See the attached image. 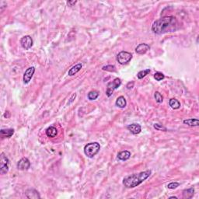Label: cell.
<instances>
[{"instance_id": "1", "label": "cell", "mask_w": 199, "mask_h": 199, "mask_svg": "<svg viewBox=\"0 0 199 199\" xmlns=\"http://www.w3.org/2000/svg\"><path fill=\"white\" fill-rule=\"evenodd\" d=\"M177 20L173 16H163L156 20L152 25L151 30L156 34H163L166 33L174 32L177 30Z\"/></svg>"}, {"instance_id": "2", "label": "cell", "mask_w": 199, "mask_h": 199, "mask_svg": "<svg viewBox=\"0 0 199 199\" xmlns=\"http://www.w3.org/2000/svg\"><path fill=\"white\" fill-rule=\"evenodd\" d=\"M152 174V170H148L139 174H134L128 176L123 180V184L127 188H133L139 186L143 181H145Z\"/></svg>"}, {"instance_id": "3", "label": "cell", "mask_w": 199, "mask_h": 199, "mask_svg": "<svg viewBox=\"0 0 199 199\" xmlns=\"http://www.w3.org/2000/svg\"><path fill=\"white\" fill-rule=\"evenodd\" d=\"M100 149V146L98 142H90L85 146L84 147V153L89 158H93L99 153Z\"/></svg>"}, {"instance_id": "4", "label": "cell", "mask_w": 199, "mask_h": 199, "mask_svg": "<svg viewBox=\"0 0 199 199\" xmlns=\"http://www.w3.org/2000/svg\"><path fill=\"white\" fill-rule=\"evenodd\" d=\"M121 85V81L120 79L118 78H116L114 79L112 82L109 83L107 84V90H106V95L110 97L112 96L113 94L114 91L116 89H118L119 86Z\"/></svg>"}, {"instance_id": "5", "label": "cell", "mask_w": 199, "mask_h": 199, "mask_svg": "<svg viewBox=\"0 0 199 199\" xmlns=\"http://www.w3.org/2000/svg\"><path fill=\"white\" fill-rule=\"evenodd\" d=\"M9 160L4 153H1L0 156V174H6L9 171Z\"/></svg>"}, {"instance_id": "6", "label": "cell", "mask_w": 199, "mask_h": 199, "mask_svg": "<svg viewBox=\"0 0 199 199\" xmlns=\"http://www.w3.org/2000/svg\"><path fill=\"white\" fill-rule=\"evenodd\" d=\"M132 55L128 51H121L117 56V60L121 65H126L132 60Z\"/></svg>"}, {"instance_id": "7", "label": "cell", "mask_w": 199, "mask_h": 199, "mask_svg": "<svg viewBox=\"0 0 199 199\" xmlns=\"http://www.w3.org/2000/svg\"><path fill=\"white\" fill-rule=\"evenodd\" d=\"M20 44L22 48L25 49V50L30 49V48L33 46L32 37H30V36H29V35L24 36V37H23L21 38Z\"/></svg>"}, {"instance_id": "8", "label": "cell", "mask_w": 199, "mask_h": 199, "mask_svg": "<svg viewBox=\"0 0 199 199\" xmlns=\"http://www.w3.org/2000/svg\"><path fill=\"white\" fill-rule=\"evenodd\" d=\"M35 72V68L34 67H30L28 68L26 70L24 74H23V81L24 84H27L30 83V81L32 79L33 76Z\"/></svg>"}, {"instance_id": "9", "label": "cell", "mask_w": 199, "mask_h": 199, "mask_svg": "<svg viewBox=\"0 0 199 199\" xmlns=\"http://www.w3.org/2000/svg\"><path fill=\"white\" fill-rule=\"evenodd\" d=\"M30 162L27 158L23 157L17 163V169L20 170H27L30 168Z\"/></svg>"}, {"instance_id": "10", "label": "cell", "mask_w": 199, "mask_h": 199, "mask_svg": "<svg viewBox=\"0 0 199 199\" xmlns=\"http://www.w3.org/2000/svg\"><path fill=\"white\" fill-rule=\"evenodd\" d=\"M150 49L149 45L147 44H140L136 47L135 48V52L139 55H144Z\"/></svg>"}, {"instance_id": "11", "label": "cell", "mask_w": 199, "mask_h": 199, "mask_svg": "<svg viewBox=\"0 0 199 199\" xmlns=\"http://www.w3.org/2000/svg\"><path fill=\"white\" fill-rule=\"evenodd\" d=\"M127 128L133 135L139 134L142 131L141 125L139 124H131V125H128Z\"/></svg>"}, {"instance_id": "12", "label": "cell", "mask_w": 199, "mask_h": 199, "mask_svg": "<svg viewBox=\"0 0 199 199\" xmlns=\"http://www.w3.org/2000/svg\"><path fill=\"white\" fill-rule=\"evenodd\" d=\"M26 197L27 198L30 199H40L41 196H40L38 191L34 189H28L25 193Z\"/></svg>"}, {"instance_id": "13", "label": "cell", "mask_w": 199, "mask_h": 199, "mask_svg": "<svg viewBox=\"0 0 199 199\" xmlns=\"http://www.w3.org/2000/svg\"><path fill=\"white\" fill-rule=\"evenodd\" d=\"M14 134V130L13 128H6V129H2L0 131V135L2 139L5 138H10Z\"/></svg>"}, {"instance_id": "14", "label": "cell", "mask_w": 199, "mask_h": 199, "mask_svg": "<svg viewBox=\"0 0 199 199\" xmlns=\"http://www.w3.org/2000/svg\"><path fill=\"white\" fill-rule=\"evenodd\" d=\"M131 157V153L128 150L121 151L118 154V159L121 161H126Z\"/></svg>"}, {"instance_id": "15", "label": "cell", "mask_w": 199, "mask_h": 199, "mask_svg": "<svg viewBox=\"0 0 199 199\" xmlns=\"http://www.w3.org/2000/svg\"><path fill=\"white\" fill-rule=\"evenodd\" d=\"M82 68H83V65H82L81 63H78L77 65L72 66V67L69 70V72H68V75L70 76H74V75L76 74L77 72H79V71L81 70Z\"/></svg>"}, {"instance_id": "16", "label": "cell", "mask_w": 199, "mask_h": 199, "mask_svg": "<svg viewBox=\"0 0 199 199\" xmlns=\"http://www.w3.org/2000/svg\"><path fill=\"white\" fill-rule=\"evenodd\" d=\"M116 106L120 107V108H125L126 105H127V102H126V100L125 98L123 97V96H121L118 99L116 100L115 102Z\"/></svg>"}, {"instance_id": "17", "label": "cell", "mask_w": 199, "mask_h": 199, "mask_svg": "<svg viewBox=\"0 0 199 199\" xmlns=\"http://www.w3.org/2000/svg\"><path fill=\"white\" fill-rule=\"evenodd\" d=\"M184 124L191 126V127H195V126H198L199 125V121L197 118H190V119H187V120H184Z\"/></svg>"}, {"instance_id": "18", "label": "cell", "mask_w": 199, "mask_h": 199, "mask_svg": "<svg viewBox=\"0 0 199 199\" xmlns=\"http://www.w3.org/2000/svg\"><path fill=\"white\" fill-rule=\"evenodd\" d=\"M195 193V189L193 188H188L183 191V198L184 199H189L191 198Z\"/></svg>"}, {"instance_id": "19", "label": "cell", "mask_w": 199, "mask_h": 199, "mask_svg": "<svg viewBox=\"0 0 199 199\" xmlns=\"http://www.w3.org/2000/svg\"><path fill=\"white\" fill-rule=\"evenodd\" d=\"M57 134H58V130L56 129V128L53 127V126L49 127L46 130L47 136L49 137V138H54V137H55L57 135Z\"/></svg>"}, {"instance_id": "20", "label": "cell", "mask_w": 199, "mask_h": 199, "mask_svg": "<svg viewBox=\"0 0 199 199\" xmlns=\"http://www.w3.org/2000/svg\"><path fill=\"white\" fill-rule=\"evenodd\" d=\"M169 105L170 106V107H172L174 110H177V109H179L181 107V103L175 98H172V99L170 100Z\"/></svg>"}, {"instance_id": "21", "label": "cell", "mask_w": 199, "mask_h": 199, "mask_svg": "<svg viewBox=\"0 0 199 199\" xmlns=\"http://www.w3.org/2000/svg\"><path fill=\"white\" fill-rule=\"evenodd\" d=\"M149 72H150V69H149L142 70V71L139 72V73L137 74V77H138V79H143L144 77H146L147 75H149Z\"/></svg>"}, {"instance_id": "22", "label": "cell", "mask_w": 199, "mask_h": 199, "mask_svg": "<svg viewBox=\"0 0 199 199\" xmlns=\"http://www.w3.org/2000/svg\"><path fill=\"white\" fill-rule=\"evenodd\" d=\"M98 97H99V93H98L97 91H90L88 93V99L90 100H95Z\"/></svg>"}, {"instance_id": "23", "label": "cell", "mask_w": 199, "mask_h": 199, "mask_svg": "<svg viewBox=\"0 0 199 199\" xmlns=\"http://www.w3.org/2000/svg\"><path fill=\"white\" fill-rule=\"evenodd\" d=\"M154 97H155L156 101L157 102L158 104H161L163 100V97L160 92H156L155 94H154Z\"/></svg>"}, {"instance_id": "24", "label": "cell", "mask_w": 199, "mask_h": 199, "mask_svg": "<svg viewBox=\"0 0 199 199\" xmlns=\"http://www.w3.org/2000/svg\"><path fill=\"white\" fill-rule=\"evenodd\" d=\"M165 76L163 74L162 72H157L154 74V79H155L156 81H161V80H163Z\"/></svg>"}, {"instance_id": "25", "label": "cell", "mask_w": 199, "mask_h": 199, "mask_svg": "<svg viewBox=\"0 0 199 199\" xmlns=\"http://www.w3.org/2000/svg\"><path fill=\"white\" fill-rule=\"evenodd\" d=\"M102 69L104 70V71H108V72H115L116 71V67L114 65H106V66H104L102 68Z\"/></svg>"}, {"instance_id": "26", "label": "cell", "mask_w": 199, "mask_h": 199, "mask_svg": "<svg viewBox=\"0 0 199 199\" xmlns=\"http://www.w3.org/2000/svg\"><path fill=\"white\" fill-rule=\"evenodd\" d=\"M153 127H154V128L158 130V131H163V132H167V128H166L164 126H163L162 125L158 124V123L154 124V125H153Z\"/></svg>"}, {"instance_id": "27", "label": "cell", "mask_w": 199, "mask_h": 199, "mask_svg": "<svg viewBox=\"0 0 199 199\" xmlns=\"http://www.w3.org/2000/svg\"><path fill=\"white\" fill-rule=\"evenodd\" d=\"M179 185H180V184L177 183V182H171L167 185V188L169 189H175L177 187H179Z\"/></svg>"}, {"instance_id": "28", "label": "cell", "mask_w": 199, "mask_h": 199, "mask_svg": "<svg viewBox=\"0 0 199 199\" xmlns=\"http://www.w3.org/2000/svg\"><path fill=\"white\" fill-rule=\"evenodd\" d=\"M134 84L135 83L133 81L129 82V83H128L126 87H127V89H128V90H131V89H132L133 87H134Z\"/></svg>"}, {"instance_id": "29", "label": "cell", "mask_w": 199, "mask_h": 199, "mask_svg": "<svg viewBox=\"0 0 199 199\" xmlns=\"http://www.w3.org/2000/svg\"><path fill=\"white\" fill-rule=\"evenodd\" d=\"M76 1H68L67 5L69 6H73V5L76 4Z\"/></svg>"}, {"instance_id": "30", "label": "cell", "mask_w": 199, "mask_h": 199, "mask_svg": "<svg viewBox=\"0 0 199 199\" xmlns=\"http://www.w3.org/2000/svg\"><path fill=\"white\" fill-rule=\"evenodd\" d=\"M4 117L6 118H9V117H10V114H9V111H6V112L4 114Z\"/></svg>"}, {"instance_id": "31", "label": "cell", "mask_w": 199, "mask_h": 199, "mask_svg": "<svg viewBox=\"0 0 199 199\" xmlns=\"http://www.w3.org/2000/svg\"><path fill=\"white\" fill-rule=\"evenodd\" d=\"M170 198H174V199H177V198L175 197V196H172V197H170Z\"/></svg>"}]
</instances>
